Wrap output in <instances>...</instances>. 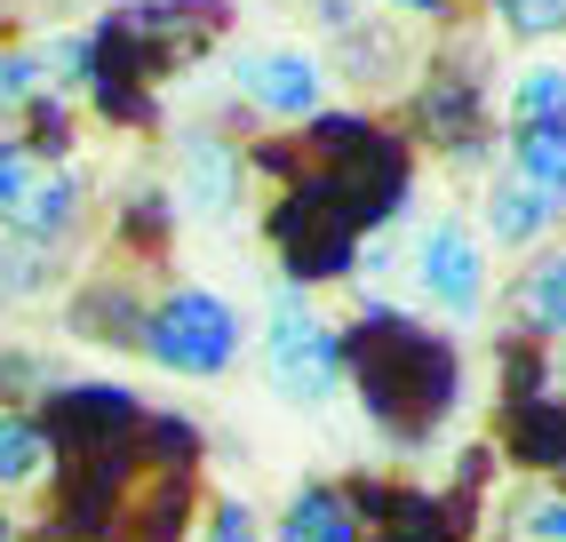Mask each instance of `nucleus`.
<instances>
[{"label": "nucleus", "mask_w": 566, "mask_h": 542, "mask_svg": "<svg viewBox=\"0 0 566 542\" xmlns=\"http://www.w3.org/2000/svg\"><path fill=\"white\" fill-rule=\"evenodd\" d=\"M526 534H535V542H566V494H543L535 511H526Z\"/></svg>", "instance_id": "obj_16"}, {"label": "nucleus", "mask_w": 566, "mask_h": 542, "mask_svg": "<svg viewBox=\"0 0 566 542\" xmlns=\"http://www.w3.org/2000/svg\"><path fill=\"white\" fill-rule=\"evenodd\" d=\"M240 96L255 112H272V121H304L327 96V72H319L312 49H248L240 56Z\"/></svg>", "instance_id": "obj_5"}, {"label": "nucleus", "mask_w": 566, "mask_h": 542, "mask_svg": "<svg viewBox=\"0 0 566 542\" xmlns=\"http://www.w3.org/2000/svg\"><path fill=\"white\" fill-rule=\"evenodd\" d=\"M272 542H359V519H352V502L335 487H295Z\"/></svg>", "instance_id": "obj_6"}, {"label": "nucleus", "mask_w": 566, "mask_h": 542, "mask_svg": "<svg viewBox=\"0 0 566 542\" xmlns=\"http://www.w3.org/2000/svg\"><path fill=\"white\" fill-rule=\"evenodd\" d=\"M503 24L526 32V41H543V32H566V0H495Z\"/></svg>", "instance_id": "obj_13"}, {"label": "nucleus", "mask_w": 566, "mask_h": 542, "mask_svg": "<svg viewBox=\"0 0 566 542\" xmlns=\"http://www.w3.org/2000/svg\"><path fill=\"white\" fill-rule=\"evenodd\" d=\"M391 9H415V17H423V9H439V0H391Z\"/></svg>", "instance_id": "obj_18"}, {"label": "nucleus", "mask_w": 566, "mask_h": 542, "mask_svg": "<svg viewBox=\"0 0 566 542\" xmlns=\"http://www.w3.org/2000/svg\"><path fill=\"white\" fill-rule=\"evenodd\" d=\"M566 121V64H526L511 81V128H543Z\"/></svg>", "instance_id": "obj_11"}, {"label": "nucleus", "mask_w": 566, "mask_h": 542, "mask_svg": "<svg viewBox=\"0 0 566 542\" xmlns=\"http://www.w3.org/2000/svg\"><path fill=\"white\" fill-rule=\"evenodd\" d=\"M144 352L168 375H223L240 359V312L208 288H176V295H160V312L144 320Z\"/></svg>", "instance_id": "obj_3"}, {"label": "nucleus", "mask_w": 566, "mask_h": 542, "mask_svg": "<svg viewBox=\"0 0 566 542\" xmlns=\"http://www.w3.org/2000/svg\"><path fill=\"white\" fill-rule=\"evenodd\" d=\"M223 176H232V160H223L216 144H192V184H200V208L223 216Z\"/></svg>", "instance_id": "obj_14"}, {"label": "nucleus", "mask_w": 566, "mask_h": 542, "mask_svg": "<svg viewBox=\"0 0 566 542\" xmlns=\"http://www.w3.org/2000/svg\"><path fill=\"white\" fill-rule=\"evenodd\" d=\"M49 88V49H9L0 56V121H17L24 104H41Z\"/></svg>", "instance_id": "obj_12"}, {"label": "nucleus", "mask_w": 566, "mask_h": 542, "mask_svg": "<svg viewBox=\"0 0 566 542\" xmlns=\"http://www.w3.org/2000/svg\"><path fill=\"white\" fill-rule=\"evenodd\" d=\"M558 223V208L543 200V191H526V184H495V200H486V231H495L503 248H526V240H543V231Z\"/></svg>", "instance_id": "obj_9"}, {"label": "nucleus", "mask_w": 566, "mask_h": 542, "mask_svg": "<svg viewBox=\"0 0 566 542\" xmlns=\"http://www.w3.org/2000/svg\"><path fill=\"white\" fill-rule=\"evenodd\" d=\"M72 223H81V176L49 160V152L0 136V231L17 248H49Z\"/></svg>", "instance_id": "obj_2"}, {"label": "nucleus", "mask_w": 566, "mask_h": 542, "mask_svg": "<svg viewBox=\"0 0 566 542\" xmlns=\"http://www.w3.org/2000/svg\"><path fill=\"white\" fill-rule=\"evenodd\" d=\"M263 375H272V392L295 399V407H319V399H335V383H344V343H335V327L295 288L272 295V320H263Z\"/></svg>", "instance_id": "obj_1"}, {"label": "nucleus", "mask_w": 566, "mask_h": 542, "mask_svg": "<svg viewBox=\"0 0 566 542\" xmlns=\"http://www.w3.org/2000/svg\"><path fill=\"white\" fill-rule=\"evenodd\" d=\"M49 471V431L17 407H0V494H17Z\"/></svg>", "instance_id": "obj_10"}, {"label": "nucleus", "mask_w": 566, "mask_h": 542, "mask_svg": "<svg viewBox=\"0 0 566 542\" xmlns=\"http://www.w3.org/2000/svg\"><path fill=\"white\" fill-rule=\"evenodd\" d=\"M511 303H518V320L535 335H566V256H535L518 271Z\"/></svg>", "instance_id": "obj_8"}, {"label": "nucleus", "mask_w": 566, "mask_h": 542, "mask_svg": "<svg viewBox=\"0 0 566 542\" xmlns=\"http://www.w3.org/2000/svg\"><path fill=\"white\" fill-rule=\"evenodd\" d=\"M200 542H263V534H255V519H248V502H216V519H208Z\"/></svg>", "instance_id": "obj_15"}, {"label": "nucleus", "mask_w": 566, "mask_h": 542, "mask_svg": "<svg viewBox=\"0 0 566 542\" xmlns=\"http://www.w3.org/2000/svg\"><path fill=\"white\" fill-rule=\"evenodd\" d=\"M415 288L423 303H439L447 320H471L479 295H486V248L463 216H431L423 240H415Z\"/></svg>", "instance_id": "obj_4"}, {"label": "nucleus", "mask_w": 566, "mask_h": 542, "mask_svg": "<svg viewBox=\"0 0 566 542\" xmlns=\"http://www.w3.org/2000/svg\"><path fill=\"white\" fill-rule=\"evenodd\" d=\"M511 184H526V191H543L551 208H566V121H543V128H518V144H511V168H503Z\"/></svg>", "instance_id": "obj_7"}, {"label": "nucleus", "mask_w": 566, "mask_h": 542, "mask_svg": "<svg viewBox=\"0 0 566 542\" xmlns=\"http://www.w3.org/2000/svg\"><path fill=\"white\" fill-rule=\"evenodd\" d=\"M0 542H17V519H9V502H0Z\"/></svg>", "instance_id": "obj_17"}]
</instances>
